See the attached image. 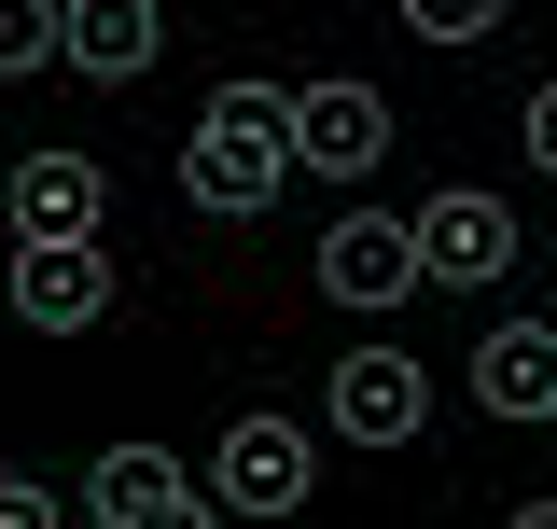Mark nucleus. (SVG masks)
<instances>
[{
	"label": "nucleus",
	"mask_w": 557,
	"mask_h": 529,
	"mask_svg": "<svg viewBox=\"0 0 557 529\" xmlns=\"http://www.w3.org/2000/svg\"><path fill=\"white\" fill-rule=\"evenodd\" d=\"M0 529H57V502L42 488H0Z\"/></svg>",
	"instance_id": "2eb2a0df"
},
{
	"label": "nucleus",
	"mask_w": 557,
	"mask_h": 529,
	"mask_svg": "<svg viewBox=\"0 0 557 529\" xmlns=\"http://www.w3.org/2000/svg\"><path fill=\"white\" fill-rule=\"evenodd\" d=\"M418 28H432V42H487V28H502V0H405Z\"/></svg>",
	"instance_id": "ddd939ff"
},
{
	"label": "nucleus",
	"mask_w": 557,
	"mask_h": 529,
	"mask_svg": "<svg viewBox=\"0 0 557 529\" xmlns=\"http://www.w3.org/2000/svg\"><path fill=\"white\" fill-rule=\"evenodd\" d=\"M278 168H293V98L278 84H223L182 139V196L196 209H278Z\"/></svg>",
	"instance_id": "f257e3e1"
},
{
	"label": "nucleus",
	"mask_w": 557,
	"mask_h": 529,
	"mask_svg": "<svg viewBox=\"0 0 557 529\" xmlns=\"http://www.w3.org/2000/svg\"><path fill=\"white\" fill-rule=\"evenodd\" d=\"M84 502H98V529H223V502L168 446H112V460L84 473Z\"/></svg>",
	"instance_id": "f03ea898"
},
{
	"label": "nucleus",
	"mask_w": 557,
	"mask_h": 529,
	"mask_svg": "<svg viewBox=\"0 0 557 529\" xmlns=\"http://www.w3.org/2000/svg\"><path fill=\"white\" fill-rule=\"evenodd\" d=\"M502 529H557V502H516V516H502Z\"/></svg>",
	"instance_id": "dca6fc26"
},
{
	"label": "nucleus",
	"mask_w": 557,
	"mask_h": 529,
	"mask_svg": "<svg viewBox=\"0 0 557 529\" xmlns=\"http://www.w3.org/2000/svg\"><path fill=\"white\" fill-rule=\"evenodd\" d=\"M0 196H14V168H0Z\"/></svg>",
	"instance_id": "f3484780"
},
{
	"label": "nucleus",
	"mask_w": 557,
	"mask_h": 529,
	"mask_svg": "<svg viewBox=\"0 0 557 529\" xmlns=\"http://www.w3.org/2000/svg\"><path fill=\"white\" fill-rule=\"evenodd\" d=\"M474 404L487 418H557V321H502L474 348Z\"/></svg>",
	"instance_id": "1a4fd4ad"
},
{
	"label": "nucleus",
	"mask_w": 557,
	"mask_h": 529,
	"mask_svg": "<svg viewBox=\"0 0 557 529\" xmlns=\"http://www.w3.org/2000/svg\"><path fill=\"white\" fill-rule=\"evenodd\" d=\"M321 293H335V307H405V293H418V223L348 209L335 237H321Z\"/></svg>",
	"instance_id": "39448f33"
},
{
	"label": "nucleus",
	"mask_w": 557,
	"mask_h": 529,
	"mask_svg": "<svg viewBox=\"0 0 557 529\" xmlns=\"http://www.w3.org/2000/svg\"><path fill=\"white\" fill-rule=\"evenodd\" d=\"M98 307H112V264H98V237L14 251V321H42V334H84Z\"/></svg>",
	"instance_id": "6e6552de"
},
{
	"label": "nucleus",
	"mask_w": 557,
	"mask_h": 529,
	"mask_svg": "<svg viewBox=\"0 0 557 529\" xmlns=\"http://www.w3.org/2000/svg\"><path fill=\"white\" fill-rule=\"evenodd\" d=\"M502 264H516V209H502V196L460 182V196L418 209V279H502Z\"/></svg>",
	"instance_id": "0eeeda50"
},
{
	"label": "nucleus",
	"mask_w": 557,
	"mask_h": 529,
	"mask_svg": "<svg viewBox=\"0 0 557 529\" xmlns=\"http://www.w3.org/2000/svg\"><path fill=\"white\" fill-rule=\"evenodd\" d=\"M57 57V0H0V70H42Z\"/></svg>",
	"instance_id": "f8f14e48"
},
{
	"label": "nucleus",
	"mask_w": 557,
	"mask_h": 529,
	"mask_svg": "<svg viewBox=\"0 0 557 529\" xmlns=\"http://www.w3.org/2000/svg\"><path fill=\"white\" fill-rule=\"evenodd\" d=\"M544 321H557V307H544Z\"/></svg>",
	"instance_id": "a211bd4d"
},
{
	"label": "nucleus",
	"mask_w": 557,
	"mask_h": 529,
	"mask_svg": "<svg viewBox=\"0 0 557 529\" xmlns=\"http://www.w3.org/2000/svg\"><path fill=\"white\" fill-rule=\"evenodd\" d=\"M376 153H391V98H376V84H293V168L362 182Z\"/></svg>",
	"instance_id": "7ed1b4c3"
},
{
	"label": "nucleus",
	"mask_w": 557,
	"mask_h": 529,
	"mask_svg": "<svg viewBox=\"0 0 557 529\" xmlns=\"http://www.w3.org/2000/svg\"><path fill=\"white\" fill-rule=\"evenodd\" d=\"M307 432H293V418H237V432H223V460H209V502H223V516H293V502H307Z\"/></svg>",
	"instance_id": "20e7f679"
},
{
	"label": "nucleus",
	"mask_w": 557,
	"mask_h": 529,
	"mask_svg": "<svg viewBox=\"0 0 557 529\" xmlns=\"http://www.w3.org/2000/svg\"><path fill=\"white\" fill-rule=\"evenodd\" d=\"M530 168H544V182H557V84H544V98H530Z\"/></svg>",
	"instance_id": "4468645a"
},
{
	"label": "nucleus",
	"mask_w": 557,
	"mask_h": 529,
	"mask_svg": "<svg viewBox=\"0 0 557 529\" xmlns=\"http://www.w3.org/2000/svg\"><path fill=\"white\" fill-rule=\"evenodd\" d=\"M0 209L28 223V251H57V237H98V153H28Z\"/></svg>",
	"instance_id": "9d476101"
},
{
	"label": "nucleus",
	"mask_w": 557,
	"mask_h": 529,
	"mask_svg": "<svg viewBox=\"0 0 557 529\" xmlns=\"http://www.w3.org/2000/svg\"><path fill=\"white\" fill-rule=\"evenodd\" d=\"M418 418H432V377H418L405 348H348V362H335V432H362V446H405Z\"/></svg>",
	"instance_id": "423d86ee"
},
{
	"label": "nucleus",
	"mask_w": 557,
	"mask_h": 529,
	"mask_svg": "<svg viewBox=\"0 0 557 529\" xmlns=\"http://www.w3.org/2000/svg\"><path fill=\"white\" fill-rule=\"evenodd\" d=\"M57 57L98 70V84H139V70H153V0H70V14H57Z\"/></svg>",
	"instance_id": "9b49d317"
}]
</instances>
